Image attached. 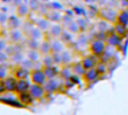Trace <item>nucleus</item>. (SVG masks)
Here are the masks:
<instances>
[{
    "mask_svg": "<svg viewBox=\"0 0 128 115\" xmlns=\"http://www.w3.org/2000/svg\"><path fill=\"white\" fill-rule=\"evenodd\" d=\"M118 14L117 9L110 7H101L99 11V17L106 22L110 23V24H117V20H118Z\"/></svg>",
    "mask_w": 128,
    "mask_h": 115,
    "instance_id": "f257e3e1",
    "label": "nucleus"
},
{
    "mask_svg": "<svg viewBox=\"0 0 128 115\" xmlns=\"http://www.w3.org/2000/svg\"><path fill=\"white\" fill-rule=\"evenodd\" d=\"M88 49L90 52L93 55H95V57H98L100 59L106 50V43L103 41H100V40H92L90 42Z\"/></svg>",
    "mask_w": 128,
    "mask_h": 115,
    "instance_id": "f03ea898",
    "label": "nucleus"
},
{
    "mask_svg": "<svg viewBox=\"0 0 128 115\" xmlns=\"http://www.w3.org/2000/svg\"><path fill=\"white\" fill-rule=\"evenodd\" d=\"M48 80V78L46 77L43 72V69H33L31 71V81L32 84H36V85H41L44 86Z\"/></svg>",
    "mask_w": 128,
    "mask_h": 115,
    "instance_id": "7ed1b4c3",
    "label": "nucleus"
},
{
    "mask_svg": "<svg viewBox=\"0 0 128 115\" xmlns=\"http://www.w3.org/2000/svg\"><path fill=\"white\" fill-rule=\"evenodd\" d=\"M28 93L31 94V96L35 99V101L43 99L46 96V90H44V87L41 86V85H36V84H32Z\"/></svg>",
    "mask_w": 128,
    "mask_h": 115,
    "instance_id": "20e7f679",
    "label": "nucleus"
},
{
    "mask_svg": "<svg viewBox=\"0 0 128 115\" xmlns=\"http://www.w3.org/2000/svg\"><path fill=\"white\" fill-rule=\"evenodd\" d=\"M84 67L85 70H91V69H95L96 64L100 62V59L95 55L91 54V55H86V57L83 58V60L80 61Z\"/></svg>",
    "mask_w": 128,
    "mask_h": 115,
    "instance_id": "39448f33",
    "label": "nucleus"
},
{
    "mask_svg": "<svg viewBox=\"0 0 128 115\" xmlns=\"http://www.w3.org/2000/svg\"><path fill=\"white\" fill-rule=\"evenodd\" d=\"M0 103L5 104V105H9L12 107L16 108H23L24 105L20 102L18 97H14V96H0Z\"/></svg>",
    "mask_w": 128,
    "mask_h": 115,
    "instance_id": "423d86ee",
    "label": "nucleus"
},
{
    "mask_svg": "<svg viewBox=\"0 0 128 115\" xmlns=\"http://www.w3.org/2000/svg\"><path fill=\"white\" fill-rule=\"evenodd\" d=\"M61 86H62V84L54 78V79H48L46 82V85H44L43 87H44L46 93L51 95V94H54L56 91H58Z\"/></svg>",
    "mask_w": 128,
    "mask_h": 115,
    "instance_id": "0eeeda50",
    "label": "nucleus"
},
{
    "mask_svg": "<svg viewBox=\"0 0 128 115\" xmlns=\"http://www.w3.org/2000/svg\"><path fill=\"white\" fill-rule=\"evenodd\" d=\"M122 41H124V38L121 37V36H119L118 34L114 33V34L108 36L106 43L108 46H111V48H119V46L122 44Z\"/></svg>",
    "mask_w": 128,
    "mask_h": 115,
    "instance_id": "6e6552de",
    "label": "nucleus"
},
{
    "mask_svg": "<svg viewBox=\"0 0 128 115\" xmlns=\"http://www.w3.org/2000/svg\"><path fill=\"white\" fill-rule=\"evenodd\" d=\"M42 69H43V72L48 79H54V78H57L59 76V72H60V69L54 64L50 65V67H42Z\"/></svg>",
    "mask_w": 128,
    "mask_h": 115,
    "instance_id": "1a4fd4ad",
    "label": "nucleus"
},
{
    "mask_svg": "<svg viewBox=\"0 0 128 115\" xmlns=\"http://www.w3.org/2000/svg\"><path fill=\"white\" fill-rule=\"evenodd\" d=\"M14 77L17 80H28V78H31V70L24 69L22 67L16 68L14 71Z\"/></svg>",
    "mask_w": 128,
    "mask_h": 115,
    "instance_id": "9d476101",
    "label": "nucleus"
},
{
    "mask_svg": "<svg viewBox=\"0 0 128 115\" xmlns=\"http://www.w3.org/2000/svg\"><path fill=\"white\" fill-rule=\"evenodd\" d=\"M31 86H32V81H30V80H18V81H17L16 91H15V93H16L17 95H20V94H24V93H28Z\"/></svg>",
    "mask_w": 128,
    "mask_h": 115,
    "instance_id": "9b49d317",
    "label": "nucleus"
},
{
    "mask_svg": "<svg viewBox=\"0 0 128 115\" xmlns=\"http://www.w3.org/2000/svg\"><path fill=\"white\" fill-rule=\"evenodd\" d=\"M17 81L18 80L15 78L14 76H8L4 82H5V87H6V91L7 93H15L16 91V87H17Z\"/></svg>",
    "mask_w": 128,
    "mask_h": 115,
    "instance_id": "f8f14e48",
    "label": "nucleus"
},
{
    "mask_svg": "<svg viewBox=\"0 0 128 115\" xmlns=\"http://www.w3.org/2000/svg\"><path fill=\"white\" fill-rule=\"evenodd\" d=\"M23 38H24L23 32L20 31V29L9 31V33H8V40H9L12 44H18L20 41H23Z\"/></svg>",
    "mask_w": 128,
    "mask_h": 115,
    "instance_id": "ddd939ff",
    "label": "nucleus"
},
{
    "mask_svg": "<svg viewBox=\"0 0 128 115\" xmlns=\"http://www.w3.org/2000/svg\"><path fill=\"white\" fill-rule=\"evenodd\" d=\"M62 16L60 11H57V10H49V12L46 14V18L48 19L49 22L53 23V24H59V23L62 20Z\"/></svg>",
    "mask_w": 128,
    "mask_h": 115,
    "instance_id": "4468645a",
    "label": "nucleus"
},
{
    "mask_svg": "<svg viewBox=\"0 0 128 115\" xmlns=\"http://www.w3.org/2000/svg\"><path fill=\"white\" fill-rule=\"evenodd\" d=\"M83 78H84V80L86 82H94L100 78V74L96 71V69H91V70H86L85 71Z\"/></svg>",
    "mask_w": 128,
    "mask_h": 115,
    "instance_id": "2eb2a0df",
    "label": "nucleus"
},
{
    "mask_svg": "<svg viewBox=\"0 0 128 115\" xmlns=\"http://www.w3.org/2000/svg\"><path fill=\"white\" fill-rule=\"evenodd\" d=\"M17 97H18V99H20V102L25 106H31L34 104V102H35V99L33 98L31 96V94L30 93H24V94H20V95H17Z\"/></svg>",
    "mask_w": 128,
    "mask_h": 115,
    "instance_id": "dca6fc26",
    "label": "nucleus"
},
{
    "mask_svg": "<svg viewBox=\"0 0 128 115\" xmlns=\"http://www.w3.org/2000/svg\"><path fill=\"white\" fill-rule=\"evenodd\" d=\"M20 26V20L18 18V16H9L8 17V22H7V28L9 31H14V29H18V27Z\"/></svg>",
    "mask_w": 128,
    "mask_h": 115,
    "instance_id": "f3484780",
    "label": "nucleus"
},
{
    "mask_svg": "<svg viewBox=\"0 0 128 115\" xmlns=\"http://www.w3.org/2000/svg\"><path fill=\"white\" fill-rule=\"evenodd\" d=\"M51 44V53H62L64 52V43L60 40H57V38H53L52 41L50 42Z\"/></svg>",
    "mask_w": 128,
    "mask_h": 115,
    "instance_id": "a211bd4d",
    "label": "nucleus"
},
{
    "mask_svg": "<svg viewBox=\"0 0 128 115\" xmlns=\"http://www.w3.org/2000/svg\"><path fill=\"white\" fill-rule=\"evenodd\" d=\"M51 22H49L48 19L44 17V18H38V20L35 22V26L38 27V28H40L42 32H46L50 29L51 27Z\"/></svg>",
    "mask_w": 128,
    "mask_h": 115,
    "instance_id": "6ab92c4d",
    "label": "nucleus"
},
{
    "mask_svg": "<svg viewBox=\"0 0 128 115\" xmlns=\"http://www.w3.org/2000/svg\"><path fill=\"white\" fill-rule=\"evenodd\" d=\"M62 31H64V28L60 24H52L50 29H49V33H50V35L53 38H57V37H60Z\"/></svg>",
    "mask_w": 128,
    "mask_h": 115,
    "instance_id": "aec40b11",
    "label": "nucleus"
},
{
    "mask_svg": "<svg viewBox=\"0 0 128 115\" xmlns=\"http://www.w3.org/2000/svg\"><path fill=\"white\" fill-rule=\"evenodd\" d=\"M72 74L74 73H72V70L70 65H65L62 69H60V72H59V77H60L61 79L65 80V81L69 80Z\"/></svg>",
    "mask_w": 128,
    "mask_h": 115,
    "instance_id": "412c9836",
    "label": "nucleus"
},
{
    "mask_svg": "<svg viewBox=\"0 0 128 115\" xmlns=\"http://www.w3.org/2000/svg\"><path fill=\"white\" fill-rule=\"evenodd\" d=\"M117 23L120 25L128 27V9H122L121 11H119L118 14V20Z\"/></svg>",
    "mask_w": 128,
    "mask_h": 115,
    "instance_id": "4be33fe9",
    "label": "nucleus"
},
{
    "mask_svg": "<svg viewBox=\"0 0 128 115\" xmlns=\"http://www.w3.org/2000/svg\"><path fill=\"white\" fill-rule=\"evenodd\" d=\"M59 38H60V41L62 42L64 44H69L74 41V34H72L69 31H67V29H64Z\"/></svg>",
    "mask_w": 128,
    "mask_h": 115,
    "instance_id": "5701e85b",
    "label": "nucleus"
},
{
    "mask_svg": "<svg viewBox=\"0 0 128 115\" xmlns=\"http://www.w3.org/2000/svg\"><path fill=\"white\" fill-rule=\"evenodd\" d=\"M76 44L80 48H84L90 44V37L85 33H80L77 36V40H76Z\"/></svg>",
    "mask_w": 128,
    "mask_h": 115,
    "instance_id": "b1692460",
    "label": "nucleus"
},
{
    "mask_svg": "<svg viewBox=\"0 0 128 115\" xmlns=\"http://www.w3.org/2000/svg\"><path fill=\"white\" fill-rule=\"evenodd\" d=\"M72 73L74 74H77V76H84L85 71L86 70L84 69V67H83L82 62H75V63H72Z\"/></svg>",
    "mask_w": 128,
    "mask_h": 115,
    "instance_id": "393cba45",
    "label": "nucleus"
},
{
    "mask_svg": "<svg viewBox=\"0 0 128 115\" xmlns=\"http://www.w3.org/2000/svg\"><path fill=\"white\" fill-rule=\"evenodd\" d=\"M99 11H100V7L96 5H88L87 7V18L91 17V18H96L99 17Z\"/></svg>",
    "mask_w": 128,
    "mask_h": 115,
    "instance_id": "a878e982",
    "label": "nucleus"
},
{
    "mask_svg": "<svg viewBox=\"0 0 128 115\" xmlns=\"http://www.w3.org/2000/svg\"><path fill=\"white\" fill-rule=\"evenodd\" d=\"M27 36H28V38H31V40H36V41H39V40H41V38L43 37V32L35 26V27H33V29L30 32Z\"/></svg>",
    "mask_w": 128,
    "mask_h": 115,
    "instance_id": "bb28decb",
    "label": "nucleus"
},
{
    "mask_svg": "<svg viewBox=\"0 0 128 115\" xmlns=\"http://www.w3.org/2000/svg\"><path fill=\"white\" fill-rule=\"evenodd\" d=\"M39 52L43 55H48L51 54V44L49 41H43L41 44H40V48H39Z\"/></svg>",
    "mask_w": 128,
    "mask_h": 115,
    "instance_id": "cd10ccee",
    "label": "nucleus"
},
{
    "mask_svg": "<svg viewBox=\"0 0 128 115\" xmlns=\"http://www.w3.org/2000/svg\"><path fill=\"white\" fill-rule=\"evenodd\" d=\"M77 23L78 27L80 29V33H84L88 29V18H84V17H80V18H77L75 20Z\"/></svg>",
    "mask_w": 128,
    "mask_h": 115,
    "instance_id": "c85d7f7f",
    "label": "nucleus"
},
{
    "mask_svg": "<svg viewBox=\"0 0 128 115\" xmlns=\"http://www.w3.org/2000/svg\"><path fill=\"white\" fill-rule=\"evenodd\" d=\"M114 33L118 34V35L121 36L122 38H125L126 36H127V33H128V27L117 23V24H114Z\"/></svg>",
    "mask_w": 128,
    "mask_h": 115,
    "instance_id": "c756f323",
    "label": "nucleus"
},
{
    "mask_svg": "<svg viewBox=\"0 0 128 115\" xmlns=\"http://www.w3.org/2000/svg\"><path fill=\"white\" fill-rule=\"evenodd\" d=\"M30 14V7L28 5H25V3H22L17 7V16L18 17H26L28 16Z\"/></svg>",
    "mask_w": 128,
    "mask_h": 115,
    "instance_id": "7c9ffc66",
    "label": "nucleus"
},
{
    "mask_svg": "<svg viewBox=\"0 0 128 115\" xmlns=\"http://www.w3.org/2000/svg\"><path fill=\"white\" fill-rule=\"evenodd\" d=\"M72 61V55L69 51H64L61 53V63L65 65H69Z\"/></svg>",
    "mask_w": 128,
    "mask_h": 115,
    "instance_id": "2f4dec72",
    "label": "nucleus"
},
{
    "mask_svg": "<svg viewBox=\"0 0 128 115\" xmlns=\"http://www.w3.org/2000/svg\"><path fill=\"white\" fill-rule=\"evenodd\" d=\"M72 9V11H74V14H75L76 16L87 18V9H85V8L80 7V6H74Z\"/></svg>",
    "mask_w": 128,
    "mask_h": 115,
    "instance_id": "473e14b6",
    "label": "nucleus"
},
{
    "mask_svg": "<svg viewBox=\"0 0 128 115\" xmlns=\"http://www.w3.org/2000/svg\"><path fill=\"white\" fill-rule=\"evenodd\" d=\"M27 59L31 60L32 62H38L40 59V52L38 50H30L27 52Z\"/></svg>",
    "mask_w": 128,
    "mask_h": 115,
    "instance_id": "72a5a7b5",
    "label": "nucleus"
},
{
    "mask_svg": "<svg viewBox=\"0 0 128 115\" xmlns=\"http://www.w3.org/2000/svg\"><path fill=\"white\" fill-rule=\"evenodd\" d=\"M110 27H111L110 26V23L106 22V20H103V19H100L99 22H98V24H96V28H98L99 32H106V31H108Z\"/></svg>",
    "mask_w": 128,
    "mask_h": 115,
    "instance_id": "f704fd0d",
    "label": "nucleus"
},
{
    "mask_svg": "<svg viewBox=\"0 0 128 115\" xmlns=\"http://www.w3.org/2000/svg\"><path fill=\"white\" fill-rule=\"evenodd\" d=\"M46 7L50 10H57V11H60V10H65L64 9V6L61 5L58 1H51V2H48Z\"/></svg>",
    "mask_w": 128,
    "mask_h": 115,
    "instance_id": "c9c22d12",
    "label": "nucleus"
},
{
    "mask_svg": "<svg viewBox=\"0 0 128 115\" xmlns=\"http://www.w3.org/2000/svg\"><path fill=\"white\" fill-rule=\"evenodd\" d=\"M92 36H93V40H100V41H103V42H106V38H108V34L106 32H99V31L92 33Z\"/></svg>",
    "mask_w": 128,
    "mask_h": 115,
    "instance_id": "e433bc0d",
    "label": "nucleus"
},
{
    "mask_svg": "<svg viewBox=\"0 0 128 115\" xmlns=\"http://www.w3.org/2000/svg\"><path fill=\"white\" fill-rule=\"evenodd\" d=\"M26 44L27 46L30 48V50H38L39 51V48H40V42L36 41V40H31V38H27L26 40Z\"/></svg>",
    "mask_w": 128,
    "mask_h": 115,
    "instance_id": "4c0bfd02",
    "label": "nucleus"
},
{
    "mask_svg": "<svg viewBox=\"0 0 128 115\" xmlns=\"http://www.w3.org/2000/svg\"><path fill=\"white\" fill-rule=\"evenodd\" d=\"M8 64L7 63H4V64H0V80H5L8 77Z\"/></svg>",
    "mask_w": 128,
    "mask_h": 115,
    "instance_id": "58836bf2",
    "label": "nucleus"
},
{
    "mask_svg": "<svg viewBox=\"0 0 128 115\" xmlns=\"http://www.w3.org/2000/svg\"><path fill=\"white\" fill-rule=\"evenodd\" d=\"M67 31H69L72 34H80V27H78L77 23H76L75 20H74V22H72L67 26Z\"/></svg>",
    "mask_w": 128,
    "mask_h": 115,
    "instance_id": "ea45409f",
    "label": "nucleus"
},
{
    "mask_svg": "<svg viewBox=\"0 0 128 115\" xmlns=\"http://www.w3.org/2000/svg\"><path fill=\"white\" fill-rule=\"evenodd\" d=\"M95 69H96V71L99 72V74L101 76V74H106V72H108V64H106V63H102V62H99L96 64V67H95Z\"/></svg>",
    "mask_w": 128,
    "mask_h": 115,
    "instance_id": "a19ab883",
    "label": "nucleus"
},
{
    "mask_svg": "<svg viewBox=\"0 0 128 115\" xmlns=\"http://www.w3.org/2000/svg\"><path fill=\"white\" fill-rule=\"evenodd\" d=\"M33 27H35V25L33 24V23L31 22V20H27V22H25L24 24H23V32L25 33V35H28V33L33 29Z\"/></svg>",
    "mask_w": 128,
    "mask_h": 115,
    "instance_id": "79ce46f5",
    "label": "nucleus"
},
{
    "mask_svg": "<svg viewBox=\"0 0 128 115\" xmlns=\"http://www.w3.org/2000/svg\"><path fill=\"white\" fill-rule=\"evenodd\" d=\"M20 67L24 68V69H27V70H33L34 69V62H32L31 60H28V59H24V60L22 61V63H20Z\"/></svg>",
    "mask_w": 128,
    "mask_h": 115,
    "instance_id": "37998d69",
    "label": "nucleus"
},
{
    "mask_svg": "<svg viewBox=\"0 0 128 115\" xmlns=\"http://www.w3.org/2000/svg\"><path fill=\"white\" fill-rule=\"evenodd\" d=\"M10 59H12V61L15 63H22V61L24 60V54H23V52L15 53L14 55L10 57Z\"/></svg>",
    "mask_w": 128,
    "mask_h": 115,
    "instance_id": "c03bdc74",
    "label": "nucleus"
},
{
    "mask_svg": "<svg viewBox=\"0 0 128 115\" xmlns=\"http://www.w3.org/2000/svg\"><path fill=\"white\" fill-rule=\"evenodd\" d=\"M42 64H43V67H50V65H53V61H52V57H51V54L43 55Z\"/></svg>",
    "mask_w": 128,
    "mask_h": 115,
    "instance_id": "a18cd8bd",
    "label": "nucleus"
},
{
    "mask_svg": "<svg viewBox=\"0 0 128 115\" xmlns=\"http://www.w3.org/2000/svg\"><path fill=\"white\" fill-rule=\"evenodd\" d=\"M28 7H30V9H31L32 11L35 12V11H39L40 5H39V2H38V0H30Z\"/></svg>",
    "mask_w": 128,
    "mask_h": 115,
    "instance_id": "49530a36",
    "label": "nucleus"
},
{
    "mask_svg": "<svg viewBox=\"0 0 128 115\" xmlns=\"http://www.w3.org/2000/svg\"><path fill=\"white\" fill-rule=\"evenodd\" d=\"M53 64H61V53H51Z\"/></svg>",
    "mask_w": 128,
    "mask_h": 115,
    "instance_id": "de8ad7c7",
    "label": "nucleus"
},
{
    "mask_svg": "<svg viewBox=\"0 0 128 115\" xmlns=\"http://www.w3.org/2000/svg\"><path fill=\"white\" fill-rule=\"evenodd\" d=\"M9 60V55L2 51V52H0V64H4V63H7V61Z\"/></svg>",
    "mask_w": 128,
    "mask_h": 115,
    "instance_id": "09e8293b",
    "label": "nucleus"
},
{
    "mask_svg": "<svg viewBox=\"0 0 128 115\" xmlns=\"http://www.w3.org/2000/svg\"><path fill=\"white\" fill-rule=\"evenodd\" d=\"M49 12V8L46 7V5H40V8H39V14L41 16H46V14Z\"/></svg>",
    "mask_w": 128,
    "mask_h": 115,
    "instance_id": "8fccbe9b",
    "label": "nucleus"
},
{
    "mask_svg": "<svg viewBox=\"0 0 128 115\" xmlns=\"http://www.w3.org/2000/svg\"><path fill=\"white\" fill-rule=\"evenodd\" d=\"M118 6H120V3H119V0H109L108 3H106V7L114 8V9L118 8Z\"/></svg>",
    "mask_w": 128,
    "mask_h": 115,
    "instance_id": "3c124183",
    "label": "nucleus"
},
{
    "mask_svg": "<svg viewBox=\"0 0 128 115\" xmlns=\"http://www.w3.org/2000/svg\"><path fill=\"white\" fill-rule=\"evenodd\" d=\"M72 22H74V20H72V17L67 16V15H64V16H62V20H61V23H62V25H64V26H66V27H67L68 25H69Z\"/></svg>",
    "mask_w": 128,
    "mask_h": 115,
    "instance_id": "603ef678",
    "label": "nucleus"
},
{
    "mask_svg": "<svg viewBox=\"0 0 128 115\" xmlns=\"http://www.w3.org/2000/svg\"><path fill=\"white\" fill-rule=\"evenodd\" d=\"M8 22V16L5 12H0V25L4 26V25H7Z\"/></svg>",
    "mask_w": 128,
    "mask_h": 115,
    "instance_id": "864d4df0",
    "label": "nucleus"
},
{
    "mask_svg": "<svg viewBox=\"0 0 128 115\" xmlns=\"http://www.w3.org/2000/svg\"><path fill=\"white\" fill-rule=\"evenodd\" d=\"M69 81H72L74 85H80V77L77 76V74H72V76L70 77Z\"/></svg>",
    "mask_w": 128,
    "mask_h": 115,
    "instance_id": "5fc2aeb1",
    "label": "nucleus"
},
{
    "mask_svg": "<svg viewBox=\"0 0 128 115\" xmlns=\"http://www.w3.org/2000/svg\"><path fill=\"white\" fill-rule=\"evenodd\" d=\"M7 46H8L7 41H6V40H4V38H0V52L5 51Z\"/></svg>",
    "mask_w": 128,
    "mask_h": 115,
    "instance_id": "6e6d98bb",
    "label": "nucleus"
},
{
    "mask_svg": "<svg viewBox=\"0 0 128 115\" xmlns=\"http://www.w3.org/2000/svg\"><path fill=\"white\" fill-rule=\"evenodd\" d=\"M5 93H7L5 87V82H4V80H0V96H2Z\"/></svg>",
    "mask_w": 128,
    "mask_h": 115,
    "instance_id": "4d7b16f0",
    "label": "nucleus"
},
{
    "mask_svg": "<svg viewBox=\"0 0 128 115\" xmlns=\"http://www.w3.org/2000/svg\"><path fill=\"white\" fill-rule=\"evenodd\" d=\"M64 15H67V16L72 17V18L75 16V14H74L72 9H65V10H64Z\"/></svg>",
    "mask_w": 128,
    "mask_h": 115,
    "instance_id": "13d9d810",
    "label": "nucleus"
},
{
    "mask_svg": "<svg viewBox=\"0 0 128 115\" xmlns=\"http://www.w3.org/2000/svg\"><path fill=\"white\" fill-rule=\"evenodd\" d=\"M119 3H120V7H122L124 9L128 8V0H119Z\"/></svg>",
    "mask_w": 128,
    "mask_h": 115,
    "instance_id": "bf43d9fd",
    "label": "nucleus"
},
{
    "mask_svg": "<svg viewBox=\"0 0 128 115\" xmlns=\"http://www.w3.org/2000/svg\"><path fill=\"white\" fill-rule=\"evenodd\" d=\"M108 1L109 0H96V3L100 6V8H101V7H106Z\"/></svg>",
    "mask_w": 128,
    "mask_h": 115,
    "instance_id": "052dcab7",
    "label": "nucleus"
},
{
    "mask_svg": "<svg viewBox=\"0 0 128 115\" xmlns=\"http://www.w3.org/2000/svg\"><path fill=\"white\" fill-rule=\"evenodd\" d=\"M84 2L87 5H93V3L96 2V0H84Z\"/></svg>",
    "mask_w": 128,
    "mask_h": 115,
    "instance_id": "680f3d73",
    "label": "nucleus"
},
{
    "mask_svg": "<svg viewBox=\"0 0 128 115\" xmlns=\"http://www.w3.org/2000/svg\"><path fill=\"white\" fill-rule=\"evenodd\" d=\"M14 3L17 6V7H18L20 5H22V3H23V0H14Z\"/></svg>",
    "mask_w": 128,
    "mask_h": 115,
    "instance_id": "e2e57ef3",
    "label": "nucleus"
},
{
    "mask_svg": "<svg viewBox=\"0 0 128 115\" xmlns=\"http://www.w3.org/2000/svg\"><path fill=\"white\" fill-rule=\"evenodd\" d=\"M7 10H8V8L7 7H1V12H7Z\"/></svg>",
    "mask_w": 128,
    "mask_h": 115,
    "instance_id": "0e129e2a",
    "label": "nucleus"
},
{
    "mask_svg": "<svg viewBox=\"0 0 128 115\" xmlns=\"http://www.w3.org/2000/svg\"><path fill=\"white\" fill-rule=\"evenodd\" d=\"M1 1H4V2H9V0H1Z\"/></svg>",
    "mask_w": 128,
    "mask_h": 115,
    "instance_id": "69168bd1",
    "label": "nucleus"
},
{
    "mask_svg": "<svg viewBox=\"0 0 128 115\" xmlns=\"http://www.w3.org/2000/svg\"><path fill=\"white\" fill-rule=\"evenodd\" d=\"M43 1H46V2H49V0H43Z\"/></svg>",
    "mask_w": 128,
    "mask_h": 115,
    "instance_id": "338daca9",
    "label": "nucleus"
},
{
    "mask_svg": "<svg viewBox=\"0 0 128 115\" xmlns=\"http://www.w3.org/2000/svg\"><path fill=\"white\" fill-rule=\"evenodd\" d=\"M0 38H1V34H0Z\"/></svg>",
    "mask_w": 128,
    "mask_h": 115,
    "instance_id": "774afa93",
    "label": "nucleus"
}]
</instances>
